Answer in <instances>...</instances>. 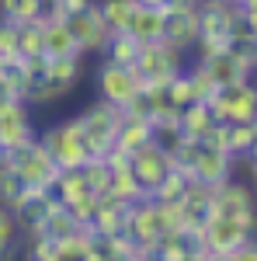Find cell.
Instances as JSON below:
<instances>
[{
    "instance_id": "33",
    "label": "cell",
    "mask_w": 257,
    "mask_h": 261,
    "mask_svg": "<svg viewBox=\"0 0 257 261\" xmlns=\"http://www.w3.org/2000/svg\"><path fill=\"white\" fill-rule=\"evenodd\" d=\"M21 178L14 174V167H11V161L7 157H0V205H7L11 209V202L21 195Z\"/></svg>"
},
{
    "instance_id": "41",
    "label": "cell",
    "mask_w": 257,
    "mask_h": 261,
    "mask_svg": "<svg viewBox=\"0 0 257 261\" xmlns=\"http://www.w3.org/2000/svg\"><path fill=\"white\" fill-rule=\"evenodd\" d=\"M136 4H139V7H157V11H163L170 0H136Z\"/></svg>"
},
{
    "instance_id": "3",
    "label": "cell",
    "mask_w": 257,
    "mask_h": 261,
    "mask_svg": "<svg viewBox=\"0 0 257 261\" xmlns=\"http://www.w3.org/2000/svg\"><path fill=\"white\" fill-rule=\"evenodd\" d=\"M257 237V226L254 223H243V220H226V216H209L205 226L198 230V247L202 251H209V254H216V258H226V254H233L237 247L243 244H250Z\"/></svg>"
},
{
    "instance_id": "38",
    "label": "cell",
    "mask_w": 257,
    "mask_h": 261,
    "mask_svg": "<svg viewBox=\"0 0 257 261\" xmlns=\"http://www.w3.org/2000/svg\"><path fill=\"white\" fill-rule=\"evenodd\" d=\"M94 0H60V7H63V18H70V14H80V11H87Z\"/></svg>"
},
{
    "instance_id": "37",
    "label": "cell",
    "mask_w": 257,
    "mask_h": 261,
    "mask_svg": "<svg viewBox=\"0 0 257 261\" xmlns=\"http://www.w3.org/2000/svg\"><path fill=\"white\" fill-rule=\"evenodd\" d=\"M212 261H257V241L237 247V251H233V254H226V258H216V254H212Z\"/></svg>"
},
{
    "instance_id": "2",
    "label": "cell",
    "mask_w": 257,
    "mask_h": 261,
    "mask_svg": "<svg viewBox=\"0 0 257 261\" xmlns=\"http://www.w3.org/2000/svg\"><path fill=\"white\" fill-rule=\"evenodd\" d=\"M39 143L49 150V157L60 164V171H73V167H83L91 161V150H87V143L80 136L77 119H63L56 125H49L39 136Z\"/></svg>"
},
{
    "instance_id": "40",
    "label": "cell",
    "mask_w": 257,
    "mask_h": 261,
    "mask_svg": "<svg viewBox=\"0 0 257 261\" xmlns=\"http://www.w3.org/2000/svg\"><path fill=\"white\" fill-rule=\"evenodd\" d=\"M167 7H191L195 11V7H202V0H170Z\"/></svg>"
},
{
    "instance_id": "43",
    "label": "cell",
    "mask_w": 257,
    "mask_h": 261,
    "mask_svg": "<svg viewBox=\"0 0 257 261\" xmlns=\"http://www.w3.org/2000/svg\"><path fill=\"white\" fill-rule=\"evenodd\" d=\"M202 4H219V0H202Z\"/></svg>"
},
{
    "instance_id": "17",
    "label": "cell",
    "mask_w": 257,
    "mask_h": 261,
    "mask_svg": "<svg viewBox=\"0 0 257 261\" xmlns=\"http://www.w3.org/2000/svg\"><path fill=\"white\" fill-rule=\"evenodd\" d=\"M240 14V4L233 0H219V4H202L198 7V35H212V39H230L233 21Z\"/></svg>"
},
{
    "instance_id": "22",
    "label": "cell",
    "mask_w": 257,
    "mask_h": 261,
    "mask_svg": "<svg viewBox=\"0 0 257 261\" xmlns=\"http://www.w3.org/2000/svg\"><path fill=\"white\" fill-rule=\"evenodd\" d=\"M139 49H142V45H139L129 32H111V39H108V45H104V60L119 63V66H136Z\"/></svg>"
},
{
    "instance_id": "34",
    "label": "cell",
    "mask_w": 257,
    "mask_h": 261,
    "mask_svg": "<svg viewBox=\"0 0 257 261\" xmlns=\"http://www.w3.org/2000/svg\"><path fill=\"white\" fill-rule=\"evenodd\" d=\"M63 209L73 216V223H77L80 230H91V220H94V213H98V195H83V199L63 205Z\"/></svg>"
},
{
    "instance_id": "5",
    "label": "cell",
    "mask_w": 257,
    "mask_h": 261,
    "mask_svg": "<svg viewBox=\"0 0 257 261\" xmlns=\"http://www.w3.org/2000/svg\"><path fill=\"white\" fill-rule=\"evenodd\" d=\"M7 161H11L14 174L21 178L24 188H52L56 178H60V164L49 157V150H45L39 140L21 146L18 153H11Z\"/></svg>"
},
{
    "instance_id": "15",
    "label": "cell",
    "mask_w": 257,
    "mask_h": 261,
    "mask_svg": "<svg viewBox=\"0 0 257 261\" xmlns=\"http://www.w3.org/2000/svg\"><path fill=\"white\" fill-rule=\"evenodd\" d=\"M129 205L115 195H101L98 199V213L91 220V233L94 237H125V223H129Z\"/></svg>"
},
{
    "instance_id": "11",
    "label": "cell",
    "mask_w": 257,
    "mask_h": 261,
    "mask_svg": "<svg viewBox=\"0 0 257 261\" xmlns=\"http://www.w3.org/2000/svg\"><path fill=\"white\" fill-rule=\"evenodd\" d=\"M66 28H70L73 39H77L80 56H83V53H104V45H108V39H111V28H108L104 14H101L98 0H94L87 11L70 14V18H66Z\"/></svg>"
},
{
    "instance_id": "32",
    "label": "cell",
    "mask_w": 257,
    "mask_h": 261,
    "mask_svg": "<svg viewBox=\"0 0 257 261\" xmlns=\"http://www.w3.org/2000/svg\"><path fill=\"white\" fill-rule=\"evenodd\" d=\"M18 220L7 205H0V261H7L14 254V244H18Z\"/></svg>"
},
{
    "instance_id": "26",
    "label": "cell",
    "mask_w": 257,
    "mask_h": 261,
    "mask_svg": "<svg viewBox=\"0 0 257 261\" xmlns=\"http://www.w3.org/2000/svg\"><path fill=\"white\" fill-rule=\"evenodd\" d=\"M80 174H83L87 188H91L98 199L108 195V188H111V164H108V157H91V161L80 167Z\"/></svg>"
},
{
    "instance_id": "4",
    "label": "cell",
    "mask_w": 257,
    "mask_h": 261,
    "mask_svg": "<svg viewBox=\"0 0 257 261\" xmlns=\"http://www.w3.org/2000/svg\"><path fill=\"white\" fill-rule=\"evenodd\" d=\"M181 70H188V53L170 45L167 39L150 42L139 49L136 73L142 77V84H167L170 77H178Z\"/></svg>"
},
{
    "instance_id": "36",
    "label": "cell",
    "mask_w": 257,
    "mask_h": 261,
    "mask_svg": "<svg viewBox=\"0 0 257 261\" xmlns=\"http://www.w3.org/2000/svg\"><path fill=\"white\" fill-rule=\"evenodd\" d=\"M18 56V24L11 18H0V60Z\"/></svg>"
},
{
    "instance_id": "31",
    "label": "cell",
    "mask_w": 257,
    "mask_h": 261,
    "mask_svg": "<svg viewBox=\"0 0 257 261\" xmlns=\"http://www.w3.org/2000/svg\"><path fill=\"white\" fill-rule=\"evenodd\" d=\"M153 143H157L163 153H174L181 143H184V133H181L178 119H153Z\"/></svg>"
},
{
    "instance_id": "19",
    "label": "cell",
    "mask_w": 257,
    "mask_h": 261,
    "mask_svg": "<svg viewBox=\"0 0 257 261\" xmlns=\"http://www.w3.org/2000/svg\"><path fill=\"white\" fill-rule=\"evenodd\" d=\"M42 56L45 60H66V56H80L77 39L66 28V18L42 21Z\"/></svg>"
},
{
    "instance_id": "23",
    "label": "cell",
    "mask_w": 257,
    "mask_h": 261,
    "mask_svg": "<svg viewBox=\"0 0 257 261\" xmlns=\"http://www.w3.org/2000/svg\"><path fill=\"white\" fill-rule=\"evenodd\" d=\"M52 195L60 199V205H70V202L83 199V195H94V192L87 188L80 167H73V171H60V178H56V185H52Z\"/></svg>"
},
{
    "instance_id": "13",
    "label": "cell",
    "mask_w": 257,
    "mask_h": 261,
    "mask_svg": "<svg viewBox=\"0 0 257 261\" xmlns=\"http://www.w3.org/2000/svg\"><path fill=\"white\" fill-rule=\"evenodd\" d=\"M129 167H132L136 181L142 185V192L150 195L160 181L174 171V161H170V153H163V150H160L157 143H146L142 150H136V153L129 157Z\"/></svg>"
},
{
    "instance_id": "30",
    "label": "cell",
    "mask_w": 257,
    "mask_h": 261,
    "mask_svg": "<svg viewBox=\"0 0 257 261\" xmlns=\"http://www.w3.org/2000/svg\"><path fill=\"white\" fill-rule=\"evenodd\" d=\"M18 56L21 60H39L42 56V21L18 24Z\"/></svg>"
},
{
    "instance_id": "16",
    "label": "cell",
    "mask_w": 257,
    "mask_h": 261,
    "mask_svg": "<svg viewBox=\"0 0 257 261\" xmlns=\"http://www.w3.org/2000/svg\"><path fill=\"white\" fill-rule=\"evenodd\" d=\"M202 66H205V73L216 81V87H233V84L240 81H250V66L237 56V49L230 45V49H222V53H216V56H209V60H198Z\"/></svg>"
},
{
    "instance_id": "29",
    "label": "cell",
    "mask_w": 257,
    "mask_h": 261,
    "mask_svg": "<svg viewBox=\"0 0 257 261\" xmlns=\"http://www.w3.org/2000/svg\"><path fill=\"white\" fill-rule=\"evenodd\" d=\"M184 73H188V84H191V94H195V101L209 105V101L219 94L216 81H212V77L205 73V66H202L198 60H195V63H188V70H184Z\"/></svg>"
},
{
    "instance_id": "9",
    "label": "cell",
    "mask_w": 257,
    "mask_h": 261,
    "mask_svg": "<svg viewBox=\"0 0 257 261\" xmlns=\"http://www.w3.org/2000/svg\"><path fill=\"white\" fill-rule=\"evenodd\" d=\"M233 153H226V150H219V146H209V143H198L195 153H191V161L184 167V174L198 185H209V188H216L222 181L233 178Z\"/></svg>"
},
{
    "instance_id": "45",
    "label": "cell",
    "mask_w": 257,
    "mask_h": 261,
    "mask_svg": "<svg viewBox=\"0 0 257 261\" xmlns=\"http://www.w3.org/2000/svg\"><path fill=\"white\" fill-rule=\"evenodd\" d=\"M233 4H243V0H233Z\"/></svg>"
},
{
    "instance_id": "18",
    "label": "cell",
    "mask_w": 257,
    "mask_h": 261,
    "mask_svg": "<svg viewBox=\"0 0 257 261\" xmlns=\"http://www.w3.org/2000/svg\"><path fill=\"white\" fill-rule=\"evenodd\" d=\"M146 143H153V119L125 112L122 122H119V136H115V146H111V150H119V153H125V157H132V153L142 150Z\"/></svg>"
},
{
    "instance_id": "27",
    "label": "cell",
    "mask_w": 257,
    "mask_h": 261,
    "mask_svg": "<svg viewBox=\"0 0 257 261\" xmlns=\"http://www.w3.org/2000/svg\"><path fill=\"white\" fill-rule=\"evenodd\" d=\"M98 7L111 32H129V21H132L139 4L136 0H98Z\"/></svg>"
},
{
    "instance_id": "6",
    "label": "cell",
    "mask_w": 257,
    "mask_h": 261,
    "mask_svg": "<svg viewBox=\"0 0 257 261\" xmlns=\"http://www.w3.org/2000/svg\"><path fill=\"white\" fill-rule=\"evenodd\" d=\"M216 122H233V125H250L257 122V87L250 81H240L233 87H219V94L209 101Z\"/></svg>"
},
{
    "instance_id": "8",
    "label": "cell",
    "mask_w": 257,
    "mask_h": 261,
    "mask_svg": "<svg viewBox=\"0 0 257 261\" xmlns=\"http://www.w3.org/2000/svg\"><path fill=\"white\" fill-rule=\"evenodd\" d=\"M35 140L39 136H35V122L28 115V105L21 98L0 105V157H11Z\"/></svg>"
},
{
    "instance_id": "44",
    "label": "cell",
    "mask_w": 257,
    "mask_h": 261,
    "mask_svg": "<svg viewBox=\"0 0 257 261\" xmlns=\"http://www.w3.org/2000/svg\"><path fill=\"white\" fill-rule=\"evenodd\" d=\"M250 171H254V181H257V167H250Z\"/></svg>"
},
{
    "instance_id": "24",
    "label": "cell",
    "mask_w": 257,
    "mask_h": 261,
    "mask_svg": "<svg viewBox=\"0 0 257 261\" xmlns=\"http://www.w3.org/2000/svg\"><path fill=\"white\" fill-rule=\"evenodd\" d=\"M77 230H80V226L73 223V216H70L63 205H56V209H52V213L42 220V226L35 230V233H42V237H49V241L60 244V241H66V237H73ZM28 237H32V233H28Z\"/></svg>"
},
{
    "instance_id": "35",
    "label": "cell",
    "mask_w": 257,
    "mask_h": 261,
    "mask_svg": "<svg viewBox=\"0 0 257 261\" xmlns=\"http://www.w3.org/2000/svg\"><path fill=\"white\" fill-rule=\"evenodd\" d=\"M254 133H257V122H250V125H233L230 122V153L233 157H243L250 140H254Z\"/></svg>"
},
{
    "instance_id": "21",
    "label": "cell",
    "mask_w": 257,
    "mask_h": 261,
    "mask_svg": "<svg viewBox=\"0 0 257 261\" xmlns=\"http://www.w3.org/2000/svg\"><path fill=\"white\" fill-rule=\"evenodd\" d=\"M129 35L139 45L160 42L163 39V11H157V7H136V14L129 21Z\"/></svg>"
},
{
    "instance_id": "7",
    "label": "cell",
    "mask_w": 257,
    "mask_h": 261,
    "mask_svg": "<svg viewBox=\"0 0 257 261\" xmlns=\"http://www.w3.org/2000/svg\"><path fill=\"white\" fill-rule=\"evenodd\" d=\"M142 91V77L136 73V66H119V63H101L98 70V94L101 101L115 105V108H129Z\"/></svg>"
},
{
    "instance_id": "10",
    "label": "cell",
    "mask_w": 257,
    "mask_h": 261,
    "mask_svg": "<svg viewBox=\"0 0 257 261\" xmlns=\"http://www.w3.org/2000/svg\"><path fill=\"white\" fill-rule=\"evenodd\" d=\"M212 216H226V220H243L257 226V199L247 185L237 181H222L212 188Z\"/></svg>"
},
{
    "instance_id": "42",
    "label": "cell",
    "mask_w": 257,
    "mask_h": 261,
    "mask_svg": "<svg viewBox=\"0 0 257 261\" xmlns=\"http://www.w3.org/2000/svg\"><path fill=\"white\" fill-rule=\"evenodd\" d=\"M136 261H160V258H157V254H153V251H146V254H139Z\"/></svg>"
},
{
    "instance_id": "14",
    "label": "cell",
    "mask_w": 257,
    "mask_h": 261,
    "mask_svg": "<svg viewBox=\"0 0 257 261\" xmlns=\"http://www.w3.org/2000/svg\"><path fill=\"white\" fill-rule=\"evenodd\" d=\"M163 39L178 49H195L198 42V7H163Z\"/></svg>"
},
{
    "instance_id": "1",
    "label": "cell",
    "mask_w": 257,
    "mask_h": 261,
    "mask_svg": "<svg viewBox=\"0 0 257 261\" xmlns=\"http://www.w3.org/2000/svg\"><path fill=\"white\" fill-rule=\"evenodd\" d=\"M122 108L108 105V101H94L91 108H83L77 115L80 136L87 143L91 157H108L111 146H115V136H119V122H122Z\"/></svg>"
},
{
    "instance_id": "20",
    "label": "cell",
    "mask_w": 257,
    "mask_h": 261,
    "mask_svg": "<svg viewBox=\"0 0 257 261\" xmlns=\"http://www.w3.org/2000/svg\"><path fill=\"white\" fill-rule=\"evenodd\" d=\"M178 125H181V133H184V140L205 143V140H209V133H212V125H216V115H212V108H209V105L195 101V105L181 108Z\"/></svg>"
},
{
    "instance_id": "25",
    "label": "cell",
    "mask_w": 257,
    "mask_h": 261,
    "mask_svg": "<svg viewBox=\"0 0 257 261\" xmlns=\"http://www.w3.org/2000/svg\"><path fill=\"white\" fill-rule=\"evenodd\" d=\"M188 185H191V178L184 174V171H170L167 178L160 181L157 188L150 192V199H157V202H163V205H178L181 199H184V192H188Z\"/></svg>"
},
{
    "instance_id": "39",
    "label": "cell",
    "mask_w": 257,
    "mask_h": 261,
    "mask_svg": "<svg viewBox=\"0 0 257 261\" xmlns=\"http://www.w3.org/2000/svg\"><path fill=\"white\" fill-rule=\"evenodd\" d=\"M247 161H250V167H257V133H254V140H250V146H247V153H243Z\"/></svg>"
},
{
    "instance_id": "28",
    "label": "cell",
    "mask_w": 257,
    "mask_h": 261,
    "mask_svg": "<svg viewBox=\"0 0 257 261\" xmlns=\"http://www.w3.org/2000/svg\"><path fill=\"white\" fill-rule=\"evenodd\" d=\"M91 230H77L73 237H66V241H60L56 247H52V254L45 261H83V254H87V244H91Z\"/></svg>"
},
{
    "instance_id": "12",
    "label": "cell",
    "mask_w": 257,
    "mask_h": 261,
    "mask_svg": "<svg viewBox=\"0 0 257 261\" xmlns=\"http://www.w3.org/2000/svg\"><path fill=\"white\" fill-rule=\"evenodd\" d=\"M56 205H60V199L52 195V188H21V195L11 202V213H14V220H18L21 230L35 233L42 226V220H45Z\"/></svg>"
}]
</instances>
